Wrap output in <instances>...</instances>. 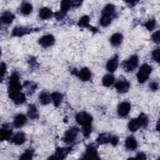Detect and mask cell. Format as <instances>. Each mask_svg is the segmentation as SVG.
<instances>
[{
  "label": "cell",
  "instance_id": "6da1fadb",
  "mask_svg": "<svg viewBox=\"0 0 160 160\" xmlns=\"http://www.w3.org/2000/svg\"><path fill=\"white\" fill-rule=\"evenodd\" d=\"M76 119L78 123L82 127L83 134L86 137H88L91 132V122L92 118L86 112L82 111L77 114Z\"/></svg>",
  "mask_w": 160,
  "mask_h": 160
},
{
  "label": "cell",
  "instance_id": "7a4b0ae2",
  "mask_svg": "<svg viewBox=\"0 0 160 160\" xmlns=\"http://www.w3.org/2000/svg\"><path fill=\"white\" fill-rule=\"evenodd\" d=\"M21 85L19 82V76L16 72H14L11 74L9 81L8 93L10 98L12 95L20 92L21 89Z\"/></svg>",
  "mask_w": 160,
  "mask_h": 160
},
{
  "label": "cell",
  "instance_id": "3957f363",
  "mask_svg": "<svg viewBox=\"0 0 160 160\" xmlns=\"http://www.w3.org/2000/svg\"><path fill=\"white\" fill-rule=\"evenodd\" d=\"M152 71V68L148 64H143L139 68L137 74V78L140 83L144 82L149 78Z\"/></svg>",
  "mask_w": 160,
  "mask_h": 160
},
{
  "label": "cell",
  "instance_id": "277c9868",
  "mask_svg": "<svg viewBox=\"0 0 160 160\" xmlns=\"http://www.w3.org/2000/svg\"><path fill=\"white\" fill-rule=\"evenodd\" d=\"M138 63V57L134 54L131 56L127 61H124L122 64V66L126 71H132L137 68Z\"/></svg>",
  "mask_w": 160,
  "mask_h": 160
},
{
  "label": "cell",
  "instance_id": "5b68a950",
  "mask_svg": "<svg viewBox=\"0 0 160 160\" xmlns=\"http://www.w3.org/2000/svg\"><path fill=\"white\" fill-rule=\"evenodd\" d=\"M79 131V129L76 127L71 128L64 134L62 138L63 141L66 143H70L74 141Z\"/></svg>",
  "mask_w": 160,
  "mask_h": 160
},
{
  "label": "cell",
  "instance_id": "8992f818",
  "mask_svg": "<svg viewBox=\"0 0 160 160\" xmlns=\"http://www.w3.org/2000/svg\"><path fill=\"white\" fill-rule=\"evenodd\" d=\"M84 158L88 159H99L96 147L94 145L89 144L86 148V150L84 155Z\"/></svg>",
  "mask_w": 160,
  "mask_h": 160
},
{
  "label": "cell",
  "instance_id": "52a82bcc",
  "mask_svg": "<svg viewBox=\"0 0 160 160\" xmlns=\"http://www.w3.org/2000/svg\"><path fill=\"white\" fill-rule=\"evenodd\" d=\"M114 87L118 92L124 93L129 90L130 84L126 79H120L116 82Z\"/></svg>",
  "mask_w": 160,
  "mask_h": 160
},
{
  "label": "cell",
  "instance_id": "ba28073f",
  "mask_svg": "<svg viewBox=\"0 0 160 160\" xmlns=\"http://www.w3.org/2000/svg\"><path fill=\"white\" fill-rule=\"evenodd\" d=\"M55 42L54 36L51 34H47L41 37L39 40V44L43 48H48L52 46Z\"/></svg>",
  "mask_w": 160,
  "mask_h": 160
},
{
  "label": "cell",
  "instance_id": "9c48e42d",
  "mask_svg": "<svg viewBox=\"0 0 160 160\" xmlns=\"http://www.w3.org/2000/svg\"><path fill=\"white\" fill-rule=\"evenodd\" d=\"M71 148H59L56 149L54 155L49 157V159H64L71 151Z\"/></svg>",
  "mask_w": 160,
  "mask_h": 160
},
{
  "label": "cell",
  "instance_id": "30bf717a",
  "mask_svg": "<svg viewBox=\"0 0 160 160\" xmlns=\"http://www.w3.org/2000/svg\"><path fill=\"white\" fill-rule=\"evenodd\" d=\"M131 109V105L128 102H122L120 103L118 108V112L120 116L124 117L128 114Z\"/></svg>",
  "mask_w": 160,
  "mask_h": 160
},
{
  "label": "cell",
  "instance_id": "8fae6325",
  "mask_svg": "<svg viewBox=\"0 0 160 160\" xmlns=\"http://www.w3.org/2000/svg\"><path fill=\"white\" fill-rule=\"evenodd\" d=\"M34 29L24 28V27H16L13 29L12 32V35L13 36H22L23 35L30 33L31 31H33Z\"/></svg>",
  "mask_w": 160,
  "mask_h": 160
},
{
  "label": "cell",
  "instance_id": "7c38bea8",
  "mask_svg": "<svg viewBox=\"0 0 160 160\" xmlns=\"http://www.w3.org/2000/svg\"><path fill=\"white\" fill-rule=\"evenodd\" d=\"M12 129L10 128L8 125L4 126V127L1 129V132H0L1 140V141L9 140L12 136Z\"/></svg>",
  "mask_w": 160,
  "mask_h": 160
},
{
  "label": "cell",
  "instance_id": "4fadbf2b",
  "mask_svg": "<svg viewBox=\"0 0 160 160\" xmlns=\"http://www.w3.org/2000/svg\"><path fill=\"white\" fill-rule=\"evenodd\" d=\"M27 122V118L26 116L22 114H19L17 115L13 121V124L15 128H19L23 126Z\"/></svg>",
  "mask_w": 160,
  "mask_h": 160
},
{
  "label": "cell",
  "instance_id": "5bb4252c",
  "mask_svg": "<svg viewBox=\"0 0 160 160\" xmlns=\"http://www.w3.org/2000/svg\"><path fill=\"white\" fill-rule=\"evenodd\" d=\"M76 74L82 81H88L91 78V72L88 68H84L81 69V70L79 72L76 73Z\"/></svg>",
  "mask_w": 160,
  "mask_h": 160
},
{
  "label": "cell",
  "instance_id": "9a60e30c",
  "mask_svg": "<svg viewBox=\"0 0 160 160\" xmlns=\"http://www.w3.org/2000/svg\"><path fill=\"white\" fill-rule=\"evenodd\" d=\"M118 66V56H115L113 58L109 59L106 64L107 69L111 72H113L114 71H115Z\"/></svg>",
  "mask_w": 160,
  "mask_h": 160
},
{
  "label": "cell",
  "instance_id": "2e32d148",
  "mask_svg": "<svg viewBox=\"0 0 160 160\" xmlns=\"http://www.w3.org/2000/svg\"><path fill=\"white\" fill-rule=\"evenodd\" d=\"M115 11V6L113 4H107L103 9L102 11V16H108L110 18H113Z\"/></svg>",
  "mask_w": 160,
  "mask_h": 160
},
{
  "label": "cell",
  "instance_id": "e0dca14e",
  "mask_svg": "<svg viewBox=\"0 0 160 160\" xmlns=\"http://www.w3.org/2000/svg\"><path fill=\"white\" fill-rule=\"evenodd\" d=\"M141 127V122L139 118H134L131 119L128 124V128L131 132L136 131L139 128Z\"/></svg>",
  "mask_w": 160,
  "mask_h": 160
},
{
  "label": "cell",
  "instance_id": "ac0fdd59",
  "mask_svg": "<svg viewBox=\"0 0 160 160\" xmlns=\"http://www.w3.org/2000/svg\"><path fill=\"white\" fill-rule=\"evenodd\" d=\"M26 141L25 134L22 132H17L12 138V142L14 144L21 145Z\"/></svg>",
  "mask_w": 160,
  "mask_h": 160
},
{
  "label": "cell",
  "instance_id": "d6986e66",
  "mask_svg": "<svg viewBox=\"0 0 160 160\" xmlns=\"http://www.w3.org/2000/svg\"><path fill=\"white\" fill-rule=\"evenodd\" d=\"M10 98L14 101V102L16 104H22L26 101V96L25 94L22 92H19L12 96L10 97Z\"/></svg>",
  "mask_w": 160,
  "mask_h": 160
},
{
  "label": "cell",
  "instance_id": "ffe728a7",
  "mask_svg": "<svg viewBox=\"0 0 160 160\" xmlns=\"http://www.w3.org/2000/svg\"><path fill=\"white\" fill-rule=\"evenodd\" d=\"M14 18H15V16L12 13H11L9 11H5L2 14L1 19L3 23L8 24L11 23L14 19Z\"/></svg>",
  "mask_w": 160,
  "mask_h": 160
},
{
  "label": "cell",
  "instance_id": "44dd1931",
  "mask_svg": "<svg viewBox=\"0 0 160 160\" xmlns=\"http://www.w3.org/2000/svg\"><path fill=\"white\" fill-rule=\"evenodd\" d=\"M112 136L108 133H102L99 135L96 139V141L99 144H106L110 142Z\"/></svg>",
  "mask_w": 160,
  "mask_h": 160
},
{
  "label": "cell",
  "instance_id": "7402d4cb",
  "mask_svg": "<svg viewBox=\"0 0 160 160\" xmlns=\"http://www.w3.org/2000/svg\"><path fill=\"white\" fill-rule=\"evenodd\" d=\"M125 145L127 149L129 150H134L136 149L138 144L136 139L132 136H129L126 138Z\"/></svg>",
  "mask_w": 160,
  "mask_h": 160
},
{
  "label": "cell",
  "instance_id": "603a6c76",
  "mask_svg": "<svg viewBox=\"0 0 160 160\" xmlns=\"http://www.w3.org/2000/svg\"><path fill=\"white\" fill-rule=\"evenodd\" d=\"M39 15L42 19H48L52 16V12L51 9L47 7H44L40 9Z\"/></svg>",
  "mask_w": 160,
  "mask_h": 160
},
{
  "label": "cell",
  "instance_id": "cb8c5ba5",
  "mask_svg": "<svg viewBox=\"0 0 160 160\" xmlns=\"http://www.w3.org/2000/svg\"><path fill=\"white\" fill-rule=\"evenodd\" d=\"M122 39H123V36L121 34L115 33L112 34V36L110 38V42L113 46H118L121 44Z\"/></svg>",
  "mask_w": 160,
  "mask_h": 160
},
{
  "label": "cell",
  "instance_id": "d4e9b609",
  "mask_svg": "<svg viewBox=\"0 0 160 160\" xmlns=\"http://www.w3.org/2000/svg\"><path fill=\"white\" fill-rule=\"evenodd\" d=\"M32 11V6L28 2H23L21 7V12L24 15L29 14Z\"/></svg>",
  "mask_w": 160,
  "mask_h": 160
},
{
  "label": "cell",
  "instance_id": "484cf974",
  "mask_svg": "<svg viewBox=\"0 0 160 160\" xmlns=\"http://www.w3.org/2000/svg\"><path fill=\"white\" fill-rule=\"evenodd\" d=\"M51 99L53 101V103L55 106L58 107L61 103L62 100V95L61 93L58 92H54L51 94Z\"/></svg>",
  "mask_w": 160,
  "mask_h": 160
},
{
  "label": "cell",
  "instance_id": "4316f807",
  "mask_svg": "<svg viewBox=\"0 0 160 160\" xmlns=\"http://www.w3.org/2000/svg\"><path fill=\"white\" fill-rule=\"evenodd\" d=\"M28 115L31 119H36L38 117V112L37 108L34 104H29L28 110Z\"/></svg>",
  "mask_w": 160,
  "mask_h": 160
},
{
  "label": "cell",
  "instance_id": "83f0119b",
  "mask_svg": "<svg viewBox=\"0 0 160 160\" xmlns=\"http://www.w3.org/2000/svg\"><path fill=\"white\" fill-rule=\"evenodd\" d=\"M114 81V77L110 74L105 75L102 79V84L106 87H109L111 86L113 84Z\"/></svg>",
  "mask_w": 160,
  "mask_h": 160
},
{
  "label": "cell",
  "instance_id": "f1b7e54d",
  "mask_svg": "<svg viewBox=\"0 0 160 160\" xmlns=\"http://www.w3.org/2000/svg\"><path fill=\"white\" fill-rule=\"evenodd\" d=\"M39 101L42 104L46 105L49 104L51 101V96L50 94L48 92H42L40 94L39 97Z\"/></svg>",
  "mask_w": 160,
  "mask_h": 160
},
{
  "label": "cell",
  "instance_id": "f546056e",
  "mask_svg": "<svg viewBox=\"0 0 160 160\" xmlns=\"http://www.w3.org/2000/svg\"><path fill=\"white\" fill-rule=\"evenodd\" d=\"M78 26L82 28L89 27V17L87 15L81 17L79 20Z\"/></svg>",
  "mask_w": 160,
  "mask_h": 160
},
{
  "label": "cell",
  "instance_id": "4dcf8cb0",
  "mask_svg": "<svg viewBox=\"0 0 160 160\" xmlns=\"http://www.w3.org/2000/svg\"><path fill=\"white\" fill-rule=\"evenodd\" d=\"M72 6L71 1L68 0L62 1L61 2V11L66 13V12L70 9Z\"/></svg>",
  "mask_w": 160,
  "mask_h": 160
},
{
  "label": "cell",
  "instance_id": "1f68e13d",
  "mask_svg": "<svg viewBox=\"0 0 160 160\" xmlns=\"http://www.w3.org/2000/svg\"><path fill=\"white\" fill-rule=\"evenodd\" d=\"M112 18L108 17V16H101V18L100 19L99 22L100 24L103 26V27H106L109 26L112 21Z\"/></svg>",
  "mask_w": 160,
  "mask_h": 160
},
{
  "label": "cell",
  "instance_id": "d6a6232c",
  "mask_svg": "<svg viewBox=\"0 0 160 160\" xmlns=\"http://www.w3.org/2000/svg\"><path fill=\"white\" fill-rule=\"evenodd\" d=\"M33 156V151L28 149L26 150L19 158L20 159H31Z\"/></svg>",
  "mask_w": 160,
  "mask_h": 160
},
{
  "label": "cell",
  "instance_id": "836d02e7",
  "mask_svg": "<svg viewBox=\"0 0 160 160\" xmlns=\"http://www.w3.org/2000/svg\"><path fill=\"white\" fill-rule=\"evenodd\" d=\"M144 26L149 31H152L154 29L156 26V21L154 19H152L147 21L144 24Z\"/></svg>",
  "mask_w": 160,
  "mask_h": 160
},
{
  "label": "cell",
  "instance_id": "e575fe53",
  "mask_svg": "<svg viewBox=\"0 0 160 160\" xmlns=\"http://www.w3.org/2000/svg\"><path fill=\"white\" fill-rule=\"evenodd\" d=\"M139 118L141 121V127L142 128H146L148 124V117L144 114H141L139 116Z\"/></svg>",
  "mask_w": 160,
  "mask_h": 160
},
{
  "label": "cell",
  "instance_id": "d590c367",
  "mask_svg": "<svg viewBox=\"0 0 160 160\" xmlns=\"http://www.w3.org/2000/svg\"><path fill=\"white\" fill-rule=\"evenodd\" d=\"M24 86L28 88V90L29 91H30V93L34 92V91L36 89V84H34L32 82H29V81L25 82H24Z\"/></svg>",
  "mask_w": 160,
  "mask_h": 160
},
{
  "label": "cell",
  "instance_id": "8d00e7d4",
  "mask_svg": "<svg viewBox=\"0 0 160 160\" xmlns=\"http://www.w3.org/2000/svg\"><path fill=\"white\" fill-rule=\"evenodd\" d=\"M159 54H160L159 49H156L154 50L152 53V58L153 60L156 61L157 62H159Z\"/></svg>",
  "mask_w": 160,
  "mask_h": 160
},
{
  "label": "cell",
  "instance_id": "74e56055",
  "mask_svg": "<svg viewBox=\"0 0 160 160\" xmlns=\"http://www.w3.org/2000/svg\"><path fill=\"white\" fill-rule=\"evenodd\" d=\"M159 35H160V32L159 31H157L155 32H154L152 35V39L153 40V41L157 44L159 43Z\"/></svg>",
  "mask_w": 160,
  "mask_h": 160
},
{
  "label": "cell",
  "instance_id": "f35d334b",
  "mask_svg": "<svg viewBox=\"0 0 160 160\" xmlns=\"http://www.w3.org/2000/svg\"><path fill=\"white\" fill-rule=\"evenodd\" d=\"M66 13L61 11H58V12H56L54 13V17L58 19V20H59V19H62L64 16H65Z\"/></svg>",
  "mask_w": 160,
  "mask_h": 160
},
{
  "label": "cell",
  "instance_id": "ab89813d",
  "mask_svg": "<svg viewBox=\"0 0 160 160\" xmlns=\"http://www.w3.org/2000/svg\"><path fill=\"white\" fill-rule=\"evenodd\" d=\"M6 69V64L4 63V62H1V78L3 77L4 74H5Z\"/></svg>",
  "mask_w": 160,
  "mask_h": 160
},
{
  "label": "cell",
  "instance_id": "60d3db41",
  "mask_svg": "<svg viewBox=\"0 0 160 160\" xmlns=\"http://www.w3.org/2000/svg\"><path fill=\"white\" fill-rule=\"evenodd\" d=\"M118 141H119L118 138L116 136H113L111 137L110 142H111L113 146H116V145L118 144Z\"/></svg>",
  "mask_w": 160,
  "mask_h": 160
},
{
  "label": "cell",
  "instance_id": "b9f144b4",
  "mask_svg": "<svg viewBox=\"0 0 160 160\" xmlns=\"http://www.w3.org/2000/svg\"><path fill=\"white\" fill-rule=\"evenodd\" d=\"M149 87L152 91H156L158 88V84L156 82H154V81L151 82L149 84Z\"/></svg>",
  "mask_w": 160,
  "mask_h": 160
},
{
  "label": "cell",
  "instance_id": "7bdbcfd3",
  "mask_svg": "<svg viewBox=\"0 0 160 160\" xmlns=\"http://www.w3.org/2000/svg\"><path fill=\"white\" fill-rule=\"evenodd\" d=\"M136 159H146V155L142 152H139L136 154Z\"/></svg>",
  "mask_w": 160,
  "mask_h": 160
},
{
  "label": "cell",
  "instance_id": "ee69618b",
  "mask_svg": "<svg viewBox=\"0 0 160 160\" xmlns=\"http://www.w3.org/2000/svg\"><path fill=\"white\" fill-rule=\"evenodd\" d=\"M81 2H82V1H71L72 6H73V7L79 6L81 4Z\"/></svg>",
  "mask_w": 160,
  "mask_h": 160
},
{
  "label": "cell",
  "instance_id": "f6af8a7d",
  "mask_svg": "<svg viewBox=\"0 0 160 160\" xmlns=\"http://www.w3.org/2000/svg\"><path fill=\"white\" fill-rule=\"evenodd\" d=\"M157 130L159 131V121L158 122V124H157Z\"/></svg>",
  "mask_w": 160,
  "mask_h": 160
}]
</instances>
